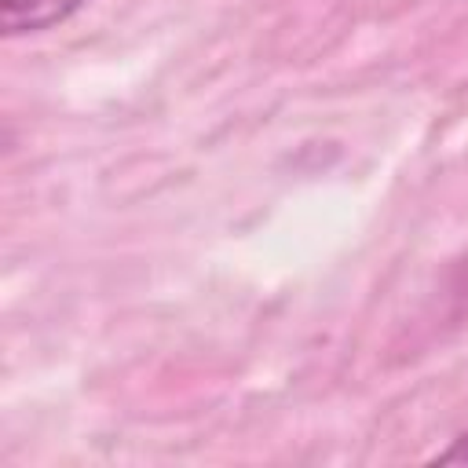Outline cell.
<instances>
[{
    "mask_svg": "<svg viewBox=\"0 0 468 468\" xmlns=\"http://www.w3.org/2000/svg\"><path fill=\"white\" fill-rule=\"evenodd\" d=\"M435 461H442V464H453V461H468V435H457V439H453V446H450V450H442Z\"/></svg>",
    "mask_w": 468,
    "mask_h": 468,
    "instance_id": "cell-2",
    "label": "cell"
},
{
    "mask_svg": "<svg viewBox=\"0 0 468 468\" xmlns=\"http://www.w3.org/2000/svg\"><path fill=\"white\" fill-rule=\"evenodd\" d=\"M88 0H0V33L7 40L69 22Z\"/></svg>",
    "mask_w": 468,
    "mask_h": 468,
    "instance_id": "cell-1",
    "label": "cell"
}]
</instances>
